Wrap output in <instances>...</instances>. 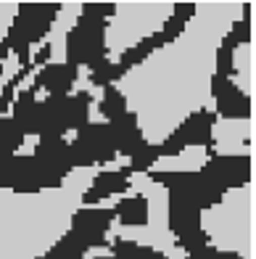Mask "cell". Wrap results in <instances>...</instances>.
<instances>
[{
    "label": "cell",
    "mask_w": 256,
    "mask_h": 259,
    "mask_svg": "<svg viewBox=\"0 0 256 259\" xmlns=\"http://www.w3.org/2000/svg\"><path fill=\"white\" fill-rule=\"evenodd\" d=\"M116 14L114 3H85L74 27L66 32V64L77 69H92L109 58L106 29L109 19Z\"/></svg>",
    "instance_id": "cell-1"
},
{
    "label": "cell",
    "mask_w": 256,
    "mask_h": 259,
    "mask_svg": "<svg viewBox=\"0 0 256 259\" xmlns=\"http://www.w3.org/2000/svg\"><path fill=\"white\" fill-rule=\"evenodd\" d=\"M61 8H64L61 3H24V6H19L6 37L0 40V64L14 53L19 58L21 69H27L29 58H32V45L45 40V34L53 29Z\"/></svg>",
    "instance_id": "cell-2"
},
{
    "label": "cell",
    "mask_w": 256,
    "mask_h": 259,
    "mask_svg": "<svg viewBox=\"0 0 256 259\" xmlns=\"http://www.w3.org/2000/svg\"><path fill=\"white\" fill-rule=\"evenodd\" d=\"M90 90H74L69 96H48L37 101V140L40 138H64L69 130L85 127L90 122Z\"/></svg>",
    "instance_id": "cell-3"
},
{
    "label": "cell",
    "mask_w": 256,
    "mask_h": 259,
    "mask_svg": "<svg viewBox=\"0 0 256 259\" xmlns=\"http://www.w3.org/2000/svg\"><path fill=\"white\" fill-rule=\"evenodd\" d=\"M148 175H150L153 183L167 188V196L180 198V201H188L198 211L219 206L227 196L222 188L214 185L201 169L198 172H159V169H150Z\"/></svg>",
    "instance_id": "cell-4"
},
{
    "label": "cell",
    "mask_w": 256,
    "mask_h": 259,
    "mask_svg": "<svg viewBox=\"0 0 256 259\" xmlns=\"http://www.w3.org/2000/svg\"><path fill=\"white\" fill-rule=\"evenodd\" d=\"M214 124H217V114L212 109H198L188 114V119H185L182 124H177V130L167 138L161 140L159 146V159L164 156H180L188 146H203L206 154L212 156L217 154V140H214Z\"/></svg>",
    "instance_id": "cell-5"
},
{
    "label": "cell",
    "mask_w": 256,
    "mask_h": 259,
    "mask_svg": "<svg viewBox=\"0 0 256 259\" xmlns=\"http://www.w3.org/2000/svg\"><path fill=\"white\" fill-rule=\"evenodd\" d=\"M74 169L77 167H98V164H111L116 159L114 135L109 122H87L77 130L74 140H69Z\"/></svg>",
    "instance_id": "cell-6"
},
{
    "label": "cell",
    "mask_w": 256,
    "mask_h": 259,
    "mask_svg": "<svg viewBox=\"0 0 256 259\" xmlns=\"http://www.w3.org/2000/svg\"><path fill=\"white\" fill-rule=\"evenodd\" d=\"M111 222H114V209L82 206L72 214V228H69V233H72L87 251L106 249Z\"/></svg>",
    "instance_id": "cell-7"
},
{
    "label": "cell",
    "mask_w": 256,
    "mask_h": 259,
    "mask_svg": "<svg viewBox=\"0 0 256 259\" xmlns=\"http://www.w3.org/2000/svg\"><path fill=\"white\" fill-rule=\"evenodd\" d=\"M201 172L225 193H230L232 188H243L246 183H251L253 161L246 154H212Z\"/></svg>",
    "instance_id": "cell-8"
},
{
    "label": "cell",
    "mask_w": 256,
    "mask_h": 259,
    "mask_svg": "<svg viewBox=\"0 0 256 259\" xmlns=\"http://www.w3.org/2000/svg\"><path fill=\"white\" fill-rule=\"evenodd\" d=\"M212 98L217 103V119H238V122H246L253 116V101L246 90H240L238 82L232 79H219L212 74Z\"/></svg>",
    "instance_id": "cell-9"
},
{
    "label": "cell",
    "mask_w": 256,
    "mask_h": 259,
    "mask_svg": "<svg viewBox=\"0 0 256 259\" xmlns=\"http://www.w3.org/2000/svg\"><path fill=\"white\" fill-rule=\"evenodd\" d=\"M79 79V69L66 64V61H50L45 64L42 69L34 72V79H32V88L34 90H48V96H69L74 93V85Z\"/></svg>",
    "instance_id": "cell-10"
},
{
    "label": "cell",
    "mask_w": 256,
    "mask_h": 259,
    "mask_svg": "<svg viewBox=\"0 0 256 259\" xmlns=\"http://www.w3.org/2000/svg\"><path fill=\"white\" fill-rule=\"evenodd\" d=\"M132 188V172L122 167V169H103L98 172L90 183V191L82 196V206H95L100 201H106L111 196H122Z\"/></svg>",
    "instance_id": "cell-11"
},
{
    "label": "cell",
    "mask_w": 256,
    "mask_h": 259,
    "mask_svg": "<svg viewBox=\"0 0 256 259\" xmlns=\"http://www.w3.org/2000/svg\"><path fill=\"white\" fill-rule=\"evenodd\" d=\"M111 124V135H114V148H116V156H127L130 159L137 148H143L148 140L143 135V127L140 119H137L135 111H127L119 119L109 122Z\"/></svg>",
    "instance_id": "cell-12"
},
{
    "label": "cell",
    "mask_w": 256,
    "mask_h": 259,
    "mask_svg": "<svg viewBox=\"0 0 256 259\" xmlns=\"http://www.w3.org/2000/svg\"><path fill=\"white\" fill-rule=\"evenodd\" d=\"M201 214L203 211H198L188 201H180V198H172V196L167 198V222H169V230L174 233V238L195 233V230H203Z\"/></svg>",
    "instance_id": "cell-13"
},
{
    "label": "cell",
    "mask_w": 256,
    "mask_h": 259,
    "mask_svg": "<svg viewBox=\"0 0 256 259\" xmlns=\"http://www.w3.org/2000/svg\"><path fill=\"white\" fill-rule=\"evenodd\" d=\"M164 45H167V40H164V34H161V32H153V34H148V37L137 40L130 51H124V53L119 56V61H114L116 74L124 77L127 72H130V69L140 66L148 56H153L159 48H164Z\"/></svg>",
    "instance_id": "cell-14"
},
{
    "label": "cell",
    "mask_w": 256,
    "mask_h": 259,
    "mask_svg": "<svg viewBox=\"0 0 256 259\" xmlns=\"http://www.w3.org/2000/svg\"><path fill=\"white\" fill-rule=\"evenodd\" d=\"M114 220H119L124 228H145L148 225V198L145 196H124L116 201Z\"/></svg>",
    "instance_id": "cell-15"
},
{
    "label": "cell",
    "mask_w": 256,
    "mask_h": 259,
    "mask_svg": "<svg viewBox=\"0 0 256 259\" xmlns=\"http://www.w3.org/2000/svg\"><path fill=\"white\" fill-rule=\"evenodd\" d=\"M109 256L111 259H169L167 254H161L156 249H150V246H143L137 241H130V238H114L109 241Z\"/></svg>",
    "instance_id": "cell-16"
},
{
    "label": "cell",
    "mask_w": 256,
    "mask_h": 259,
    "mask_svg": "<svg viewBox=\"0 0 256 259\" xmlns=\"http://www.w3.org/2000/svg\"><path fill=\"white\" fill-rule=\"evenodd\" d=\"M195 16V3H177L174 6V11H172V16L164 21V27H161L159 32L164 34V40H167V45L169 42H174L180 37V34L185 32V27H188V21Z\"/></svg>",
    "instance_id": "cell-17"
},
{
    "label": "cell",
    "mask_w": 256,
    "mask_h": 259,
    "mask_svg": "<svg viewBox=\"0 0 256 259\" xmlns=\"http://www.w3.org/2000/svg\"><path fill=\"white\" fill-rule=\"evenodd\" d=\"M98 111L100 116L106 122H114V119H119V116H124L127 111V98H124V93L116 88V85H109V88H103V96L98 101Z\"/></svg>",
    "instance_id": "cell-18"
},
{
    "label": "cell",
    "mask_w": 256,
    "mask_h": 259,
    "mask_svg": "<svg viewBox=\"0 0 256 259\" xmlns=\"http://www.w3.org/2000/svg\"><path fill=\"white\" fill-rule=\"evenodd\" d=\"M251 34H253V27H251V6L246 3V6H243V19L232 21V27L225 34L222 45H225V48H230V51H235V48H240V45L251 42Z\"/></svg>",
    "instance_id": "cell-19"
},
{
    "label": "cell",
    "mask_w": 256,
    "mask_h": 259,
    "mask_svg": "<svg viewBox=\"0 0 256 259\" xmlns=\"http://www.w3.org/2000/svg\"><path fill=\"white\" fill-rule=\"evenodd\" d=\"M24 133L19 130V124L11 116H0V154L16 156L19 148L24 146Z\"/></svg>",
    "instance_id": "cell-20"
},
{
    "label": "cell",
    "mask_w": 256,
    "mask_h": 259,
    "mask_svg": "<svg viewBox=\"0 0 256 259\" xmlns=\"http://www.w3.org/2000/svg\"><path fill=\"white\" fill-rule=\"evenodd\" d=\"M85 256H87V249L74 238L72 233H66L50 246L48 254H42L37 259H85Z\"/></svg>",
    "instance_id": "cell-21"
},
{
    "label": "cell",
    "mask_w": 256,
    "mask_h": 259,
    "mask_svg": "<svg viewBox=\"0 0 256 259\" xmlns=\"http://www.w3.org/2000/svg\"><path fill=\"white\" fill-rule=\"evenodd\" d=\"M159 161V146L156 143H145L143 148H137L135 154L130 156V169L132 175L135 172H150L153 169V164Z\"/></svg>",
    "instance_id": "cell-22"
},
{
    "label": "cell",
    "mask_w": 256,
    "mask_h": 259,
    "mask_svg": "<svg viewBox=\"0 0 256 259\" xmlns=\"http://www.w3.org/2000/svg\"><path fill=\"white\" fill-rule=\"evenodd\" d=\"M122 77L116 74V66H114V61H103V64H98V66H92L90 69V85L92 88H109V85H114V82H119Z\"/></svg>",
    "instance_id": "cell-23"
},
{
    "label": "cell",
    "mask_w": 256,
    "mask_h": 259,
    "mask_svg": "<svg viewBox=\"0 0 256 259\" xmlns=\"http://www.w3.org/2000/svg\"><path fill=\"white\" fill-rule=\"evenodd\" d=\"M214 77H219V79H232V77H235V51L225 48V45H219V48H217Z\"/></svg>",
    "instance_id": "cell-24"
},
{
    "label": "cell",
    "mask_w": 256,
    "mask_h": 259,
    "mask_svg": "<svg viewBox=\"0 0 256 259\" xmlns=\"http://www.w3.org/2000/svg\"><path fill=\"white\" fill-rule=\"evenodd\" d=\"M188 259H246V256H240L238 251H219L214 246H206L195 254H188Z\"/></svg>",
    "instance_id": "cell-25"
},
{
    "label": "cell",
    "mask_w": 256,
    "mask_h": 259,
    "mask_svg": "<svg viewBox=\"0 0 256 259\" xmlns=\"http://www.w3.org/2000/svg\"><path fill=\"white\" fill-rule=\"evenodd\" d=\"M50 56H53V45H50V42H42L40 48H37V53H34V56L29 58V69H32V74L37 72V69H42L45 64H50Z\"/></svg>",
    "instance_id": "cell-26"
},
{
    "label": "cell",
    "mask_w": 256,
    "mask_h": 259,
    "mask_svg": "<svg viewBox=\"0 0 256 259\" xmlns=\"http://www.w3.org/2000/svg\"><path fill=\"white\" fill-rule=\"evenodd\" d=\"M92 259H111L109 254H98V256H92Z\"/></svg>",
    "instance_id": "cell-27"
},
{
    "label": "cell",
    "mask_w": 256,
    "mask_h": 259,
    "mask_svg": "<svg viewBox=\"0 0 256 259\" xmlns=\"http://www.w3.org/2000/svg\"><path fill=\"white\" fill-rule=\"evenodd\" d=\"M0 77H3V64H0Z\"/></svg>",
    "instance_id": "cell-28"
}]
</instances>
